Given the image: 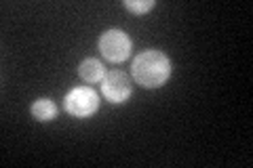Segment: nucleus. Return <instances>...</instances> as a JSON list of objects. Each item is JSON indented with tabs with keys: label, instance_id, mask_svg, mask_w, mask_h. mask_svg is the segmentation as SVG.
I'll list each match as a JSON object with an SVG mask.
<instances>
[{
	"label": "nucleus",
	"instance_id": "obj_1",
	"mask_svg": "<svg viewBox=\"0 0 253 168\" xmlns=\"http://www.w3.org/2000/svg\"><path fill=\"white\" fill-rule=\"evenodd\" d=\"M131 74L133 80L144 89H158L171 76V61L163 51L148 49L133 59Z\"/></svg>",
	"mask_w": 253,
	"mask_h": 168
},
{
	"label": "nucleus",
	"instance_id": "obj_2",
	"mask_svg": "<svg viewBox=\"0 0 253 168\" xmlns=\"http://www.w3.org/2000/svg\"><path fill=\"white\" fill-rule=\"evenodd\" d=\"M63 107H66L68 114L74 116V118H89L97 111L99 97L93 89H89V86H78V89H72L66 95Z\"/></svg>",
	"mask_w": 253,
	"mask_h": 168
},
{
	"label": "nucleus",
	"instance_id": "obj_6",
	"mask_svg": "<svg viewBox=\"0 0 253 168\" xmlns=\"http://www.w3.org/2000/svg\"><path fill=\"white\" fill-rule=\"evenodd\" d=\"M32 116H34L38 122H51L57 114V107H55V103L51 99H36L32 103Z\"/></svg>",
	"mask_w": 253,
	"mask_h": 168
},
{
	"label": "nucleus",
	"instance_id": "obj_3",
	"mask_svg": "<svg viewBox=\"0 0 253 168\" xmlns=\"http://www.w3.org/2000/svg\"><path fill=\"white\" fill-rule=\"evenodd\" d=\"M97 46L101 55L112 63H123L131 55V40L123 30H106L99 36Z\"/></svg>",
	"mask_w": 253,
	"mask_h": 168
},
{
	"label": "nucleus",
	"instance_id": "obj_7",
	"mask_svg": "<svg viewBox=\"0 0 253 168\" xmlns=\"http://www.w3.org/2000/svg\"><path fill=\"white\" fill-rule=\"evenodd\" d=\"M125 9L135 13V15H144L150 9H154V0H141V2H133V0H125Z\"/></svg>",
	"mask_w": 253,
	"mask_h": 168
},
{
	"label": "nucleus",
	"instance_id": "obj_5",
	"mask_svg": "<svg viewBox=\"0 0 253 168\" xmlns=\"http://www.w3.org/2000/svg\"><path fill=\"white\" fill-rule=\"evenodd\" d=\"M78 76H81L84 82L95 84L106 78V69L101 66V61H97V59H84L81 66H78Z\"/></svg>",
	"mask_w": 253,
	"mask_h": 168
},
{
	"label": "nucleus",
	"instance_id": "obj_4",
	"mask_svg": "<svg viewBox=\"0 0 253 168\" xmlns=\"http://www.w3.org/2000/svg\"><path fill=\"white\" fill-rule=\"evenodd\" d=\"M101 93L104 97L112 103H123L131 97V80L123 71H110L101 80Z\"/></svg>",
	"mask_w": 253,
	"mask_h": 168
}]
</instances>
